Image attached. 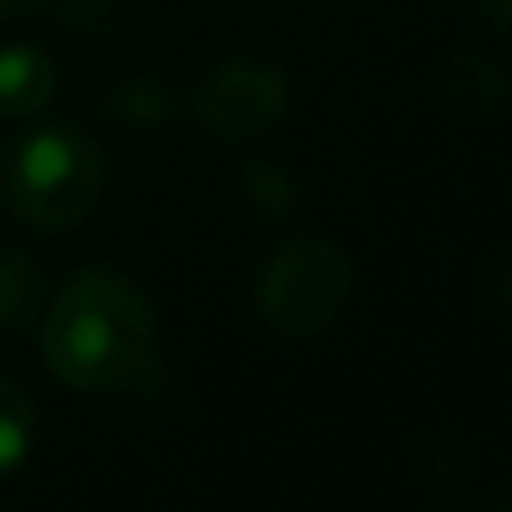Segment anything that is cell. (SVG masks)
Returning <instances> with one entry per match:
<instances>
[{
    "label": "cell",
    "instance_id": "obj_1",
    "mask_svg": "<svg viewBox=\"0 0 512 512\" xmlns=\"http://www.w3.org/2000/svg\"><path fill=\"white\" fill-rule=\"evenodd\" d=\"M41 351L77 391H113L140 378L153 351V306L126 274L86 270L54 297Z\"/></svg>",
    "mask_w": 512,
    "mask_h": 512
},
{
    "label": "cell",
    "instance_id": "obj_2",
    "mask_svg": "<svg viewBox=\"0 0 512 512\" xmlns=\"http://www.w3.org/2000/svg\"><path fill=\"white\" fill-rule=\"evenodd\" d=\"M104 189V158L95 140L72 126H41L23 135L5 162V198L27 225L68 230L86 221Z\"/></svg>",
    "mask_w": 512,
    "mask_h": 512
},
{
    "label": "cell",
    "instance_id": "obj_3",
    "mask_svg": "<svg viewBox=\"0 0 512 512\" xmlns=\"http://www.w3.org/2000/svg\"><path fill=\"white\" fill-rule=\"evenodd\" d=\"M351 301V256L342 243L306 234V239L283 243L265 261L256 283V306L261 319L279 337H319L337 324V315Z\"/></svg>",
    "mask_w": 512,
    "mask_h": 512
},
{
    "label": "cell",
    "instance_id": "obj_4",
    "mask_svg": "<svg viewBox=\"0 0 512 512\" xmlns=\"http://www.w3.org/2000/svg\"><path fill=\"white\" fill-rule=\"evenodd\" d=\"M288 113V77L270 63H230L198 90V122L216 140H256Z\"/></svg>",
    "mask_w": 512,
    "mask_h": 512
},
{
    "label": "cell",
    "instance_id": "obj_5",
    "mask_svg": "<svg viewBox=\"0 0 512 512\" xmlns=\"http://www.w3.org/2000/svg\"><path fill=\"white\" fill-rule=\"evenodd\" d=\"M54 95V63L41 50H0V108L5 113H36Z\"/></svg>",
    "mask_w": 512,
    "mask_h": 512
},
{
    "label": "cell",
    "instance_id": "obj_6",
    "mask_svg": "<svg viewBox=\"0 0 512 512\" xmlns=\"http://www.w3.org/2000/svg\"><path fill=\"white\" fill-rule=\"evenodd\" d=\"M45 297V283L41 270L32 265L27 252L14 248H0V328H18L36 315Z\"/></svg>",
    "mask_w": 512,
    "mask_h": 512
},
{
    "label": "cell",
    "instance_id": "obj_7",
    "mask_svg": "<svg viewBox=\"0 0 512 512\" xmlns=\"http://www.w3.org/2000/svg\"><path fill=\"white\" fill-rule=\"evenodd\" d=\"M36 436V405L18 382L0 378V477L27 459Z\"/></svg>",
    "mask_w": 512,
    "mask_h": 512
},
{
    "label": "cell",
    "instance_id": "obj_8",
    "mask_svg": "<svg viewBox=\"0 0 512 512\" xmlns=\"http://www.w3.org/2000/svg\"><path fill=\"white\" fill-rule=\"evenodd\" d=\"M117 108H122V117L135 126H158L162 117H167L171 99L158 81H131V86L117 95Z\"/></svg>",
    "mask_w": 512,
    "mask_h": 512
},
{
    "label": "cell",
    "instance_id": "obj_9",
    "mask_svg": "<svg viewBox=\"0 0 512 512\" xmlns=\"http://www.w3.org/2000/svg\"><path fill=\"white\" fill-rule=\"evenodd\" d=\"M248 194L265 212H288V207L297 203V185H292V176L279 167H248Z\"/></svg>",
    "mask_w": 512,
    "mask_h": 512
},
{
    "label": "cell",
    "instance_id": "obj_10",
    "mask_svg": "<svg viewBox=\"0 0 512 512\" xmlns=\"http://www.w3.org/2000/svg\"><path fill=\"white\" fill-rule=\"evenodd\" d=\"M23 5H32V0H0V14H14V9H23Z\"/></svg>",
    "mask_w": 512,
    "mask_h": 512
}]
</instances>
